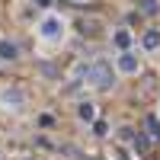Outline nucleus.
I'll return each mask as SVG.
<instances>
[{"instance_id": "f257e3e1", "label": "nucleus", "mask_w": 160, "mask_h": 160, "mask_svg": "<svg viewBox=\"0 0 160 160\" xmlns=\"http://www.w3.org/2000/svg\"><path fill=\"white\" fill-rule=\"evenodd\" d=\"M0 102H3V109H22V106H26V93L16 90V87L3 90V93H0Z\"/></svg>"}, {"instance_id": "f03ea898", "label": "nucleus", "mask_w": 160, "mask_h": 160, "mask_svg": "<svg viewBox=\"0 0 160 160\" xmlns=\"http://www.w3.org/2000/svg\"><path fill=\"white\" fill-rule=\"evenodd\" d=\"M90 77H93V87H99V90H109L112 87V71L106 68V64H96V68L90 71Z\"/></svg>"}, {"instance_id": "7ed1b4c3", "label": "nucleus", "mask_w": 160, "mask_h": 160, "mask_svg": "<svg viewBox=\"0 0 160 160\" xmlns=\"http://www.w3.org/2000/svg\"><path fill=\"white\" fill-rule=\"evenodd\" d=\"M61 32H64V22H61L58 16H48V19L42 22V35H45V38H58Z\"/></svg>"}, {"instance_id": "20e7f679", "label": "nucleus", "mask_w": 160, "mask_h": 160, "mask_svg": "<svg viewBox=\"0 0 160 160\" xmlns=\"http://www.w3.org/2000/svg\"><path fill=\"white\" fill-rule=\"evenodd\" d=\"M138 68H141V64H138V58L131 55V51H125V55L118 58V71H122V74H138Z\"/></svg>"}, {"instance_id": "39448f33", "label": "nucleus", "mask_w": 160, "mask_h": 160, "mask_svg": "<svg viewBox=\"0 0 160 160\" xmlns=\"http://www.w3.org/2000/svg\"><path fill=\"white\" fill-rule=\"evenodd\" d=\"M0 58L13 61V58H16V45H13V42H0Z\"/></svg>"}, {"instance_id": "423d86ee", "label": "nucleus", "mask_w": 160, "mask_h": 160, "mask_svg": "<svg viewBox=\"0 0 160 160\" xmlns=\"http://www.w3.org/2000/svg\"><path fill=\"white\" fill-rule=\"evenodd\" d=\"M80 118H83V122H93V118H96V109H93V102H83V106H80Z\"/></svg>"}, {"instance_id": "0eeeda50", "label": "nucleus", "mask_w": 160, "mask_h": 160, "mask_svg": "<svg viewBox=\"0 0 160 160\" xmlns=\"http://www.w3.org/2000/svg\"><path fill=\"white\" fill-rule=\"evenodd\" d=\"M148 128H151V138H154V141H160V122H157L154 115L148 118Z\"/></svg>"}, {"instance_id": "6e6552de", "label": "nucleus", "mask_w": 160, "mask_h": 160, "mask_svg": "<svg viewBox=\"0 0 160 160\" xmlns=\"http://www.w3.org/2000/svg\"><path fill=\"white\" fill-rule=\"evenodd\" d=\"M160 45V35L157 32H148V35H144V48H157Z\"/></svg>"}, {"instance_id": "1a4fd4ad", "label": "nucleus", "mask_w": 160, "mask_h": 160, "mask_svg": "<svg viewBox=\"0 0 160 160\" xmlns=\"http://www.w3.org/2000/svg\"><path fill=\"white\" fill-rule=\"evenodd\" d=\"M29 160H32V157H29Z\"/></svg>"}]
</instances>
